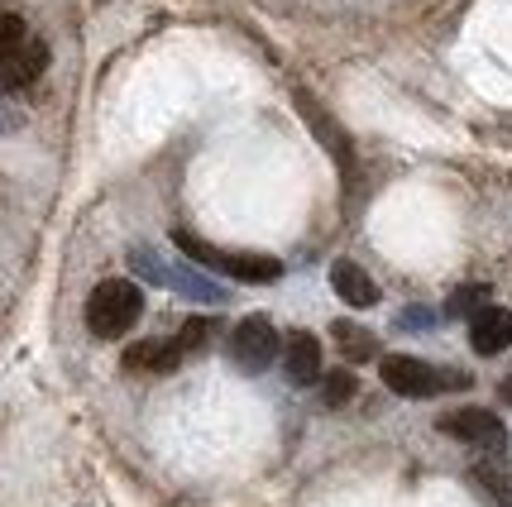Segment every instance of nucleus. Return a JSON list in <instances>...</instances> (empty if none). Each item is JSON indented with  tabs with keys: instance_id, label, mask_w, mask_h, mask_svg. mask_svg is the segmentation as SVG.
Returning <instances> with one entry per match:
<instances>
[{
	"instance_id": "nucleus-17",
	"label": "nucleus",
	"mask_w": 512,
	"mask_h": 507,
	"mask_svg": "<svg viewBox=\"0 0 512 507\" xmlns=\"http://www.w3.org/2000/svg\"><path fill=\"white\" fill-rule=\"evenodd\" d=\"M211 335H216V321H206V316H192V321L182 326V335H178V350H182V354L206 350V345H211Z\"/></svg>"
},
{
	"instance_id": "nucleus-8",
	"label": "nucleus",
	"mask_w": 512,
	"mask_h": 507,
	"mask_svg": "<svg viewBox=\"0 0 512 507\" xmlns=\"http://www.w3.org/2000/svg\"><path fill=\"white\" fill-rule=\"evenodd\" d=\"M469 345L474 354H503L512 345V311L484 307L479 316H469Z\"/></svg>"
},
{
	"instance_id": "nucleus-10",
	"label": "nucleus",
	"mask_w": 512,
	"mask_h": 507,
	"mask_svg": "<svg viewBox=\"0 0 512 507\" xmlns=\"http://www.w3.org/2000/svg\"><path fill=\"white\" fill-rule=\"evenodd\" d=\"M331 287L345 307H359V311L379 307V283H374L359 264H350V259H340V264L331 268Z\"/></svg>"
},
{
	"instance_id": "nucleus-20",
	"label": "nucleus",
	"mask_w": 512,
	"mask_h": 507,
	"mask_svg": "<svg viewBox=\"0 0 512 507\" xmlns=\"http://www.w3.org/2000/svg\"><path fill=\"white\" fill-rule=\"evenodd\" d=\"M498 397H503V402H508V407H512V374L503 378V383H498Z\"/></svg>"
},
{
	"instance_id": "nucleus-3",
	"label": "nucleus",
	"mask_w": 512,
	"mask_h": 507,
	"mask_svg": "<svg viewBox=\"0 0 512 507\" xmlns=\"http://www.w3.org/2000/svg\"><path fill=\"white\" fill-rule=\"evenodd\" d=\"M173 244H178L187 259H197L201 268H216V273L240 278V283H278L283 278V264L268 259V254H225V249H211L206 240L187 235V230H173Z\"/></svg>"
},
{
	"instance_id": "nucleus-16",
	"label": "nucleus",
	"mask_w": 512,
	"mask_h": 507,
	"mask_svg": "<svg viewBox=\"0 0 512 507\" xmlns=\"http://www.w3.org/2000/svg\"><path fill=\"white\" fill-rule=\"evenodd\" d=\"M489 307V287L484 283H469V287H455L446 302V316H479Z\"/></svg>"
},
{
	"instance_id": "nucleus-15",
	"label": "nucleus",
	"mask_w": 512,
	"mask_h": 507,
	"mask_svg": "<svg viewBox=\"0 0 512 507\" xmlns=\"http://www.w3.org/2000/svg\"><path fill=\"white\" fill-rule=\"evenodd\" d=\"M355 393H359L355 369H331V374H321V397H326V407H345Z\"/></svg>"
},
{
	"instance_id": "nucleus-1",
	"label": "nucleus",
	"mask_w": 512,
	"mask_h": 507,
	"mask_svg": "<svg viewBox=\"0 0 512 507\" xmlns=\"http://www.w3.org/2000/svg\"><path fill=\"white\" fill-rule=\"evenodd\" d=\"M144 316V292L130 278H106L87 297V326L96 340H120Z\"/></svg>"
},
{
	"instance_id": "nucleus-11",
	"label": "nucleus",
	"mask_w": 512,
	"mask_h": 507,
	"mask_svg": "<svg viewBox=\"0 0 512 507\" xmlns=\"http://www.w3.org/2000/svg\"><path fill=\"white\" fill-rule=\"evenodd\" d=\"M182 364L178 340H139L125 350V369L130 374H173Z\"/></svg>"
},
{
	"instance_id": "nucleus-12",
	"label": "nucleus",
	"mask_w": 512,
	"mask_h": 507,
	"mask_svg": "<svg viewBox=\"0 0 512 507\" xmlns=\"http://www.w3.org/2000/svg\"><path fill=\"white\" fill-rule=\"evenodd\" d=\"M48 67V44H24L10 63H0V91H20L29 82H39Z\"/></svg>"
},
{
	"instance_id": "nucleus-2",
	"label": "nucleus",
	"mask_w": 512,
	"mask_h": 507,
	"mask_svg": "<svg viewBox=\"0 0 512 507\" xmlns=\"http://www.w3.org/2000/svg\"><path fill=\"white\" fill-rule=\"evenodd\" d=\"M130 268L139 278H149L158 287H173V292L192 297V302H206V307H225L230 302V292L216 278H206V273H197V268H187V264H168L154 249H130Z\"/></svg>"
},
{
	"instance_id": "nucleus-5",
	"label": "nucleus",
	"mask_w": 512,
	"mask_h": 507,
	"mask_svg": "<svg viewBox=\"0 0 512 507\" xmlns=\"http://www.w3.org/2000/svg\"><path fill=\"white\" fill-rule=\"evenodd\" d=\"M230 359L240 374H264L268 364L278 359V331L268 316H245L235 331H230Z\"/></svg>"
},
{
	"instance_id": "nucleus-19",
	"label": "nucleus",
	"mask_w": 512,
	"mask_h": 507,
	"mask_svg": "<svg viewBox=\"0 0 512 507\" xmlns=\"http://www.w3.org/2000/svg\"><path fill=\"white\" fill-rule=\"evenodd\" d=\"M402 326H407V331H426V326H436V311L407 307V311H402Z\"/></svg>"
},
{
	"instance_id": "nucleus-13",
	"label": "nucleus",
	"mask_w": 512,
	"mask_h": 507,
	"mask_svg": "<svg viewBox=\"0 0 512 507\" xmlns=\"http://www.w3.org/2000/svg\"><path fill=\"white\" fill-rule=\"evenodd\" d=\"M335 345H340V354H345L350 364H364V359L379 354V340L364 331V326H350V321H335Z\"/></svg>"
},
{
	"instance_id": "nucleus-14",
	"label": "nucleus",
	"mask_w": 512,
	"mask_h": 507,
	"mask_svg": "<svg viewBox=\"0 0 512 507\" xmlns=\"http://www.w3.org/2000/svg\"><path fill=\"white\" fill-rule=\"evenodd\" d=\"M469 484L479 488V493H484L493 507H512V484H508V474H498L493 464H474V469H469Z\"/></svg>"
},
{
	"instance_id": "nucleus-18",
	"label": "nucleus",
	"mask_w": 512,
	"mask_h": 507,
	"mask_svg": "<svg viewBox=\"0 0 512 507\" xmlns=\"http://www.w3.org/2000/svg\"><path fill=\"white\" fill-rule=\"evenodd\" d=\"M24 48V20L20 15H0V63H10Z\"/></svg>"
},
{
	"instance_id": "nucleus-7",
	"label": "nucleus",
	"mask_w": 512,
	"mask_h": 507,
	"mask_svg": "<svg viewBox=\"0 0 512 507\" xmlns=\"http://www.w3.org/2000/svg\"><path fill=\"white\" fill-rule=\"evenodd\" d=\"M283 374L297 388H312L316 378H321V340L312 331H292L283 340Z\"/></svg>"
},
{
	"instance_id": "nucleus-6",
	"label": "nucleus",
	"mask_w": 512,
	"mask_h": 507,
	"mask_svg": "<svg viewBox=\"0 0 512 507\" xmlns=\"http://www.w3.org/2000/svg\"><path fill=\"white\" fill-rule=\"evenodd\" d=\"M436 426L446 431L450 441L479 445V450H503V445H508V431H503L498 412H489V407H455V412H446Z\"/></svg>"
},
{
	"instance_id": "nucleus-4",
	"label": "nucleus",
	"mask_w": 512,
	"mask_h": 507,
	"mask_svg": "<svg viewBox=\"0 0 512 507\" xmlns=\"http://www.w3.org/2000/svg\"><path fill=\"white\" fill-rule=\"evenodd\" d=\"M379 378H383V388H393L398 397H436V393H446V388H469L465 374L431 369L426 359H412V354H383Z\"/></svg>"
},
{
	"instance_id": "nucleus-9",
	"label": "nucleus",
	"mask_w": 512,
	"mask_h": 507,
	"mask_svg": "<svg viewBox=\"0 0 512 507\" xmlns=\"http://www.w3.org/2000/svg\"><path fill=\"white\" fill-rule=\"evenodd\" d=\"M297 111H302V120L312 125L316 139L326 144V154L340 163V173H350V168H355V154H350V139H345V130H340V125H335L321 106H312V96H297Z\"/></svg>"
}]
</instances>
